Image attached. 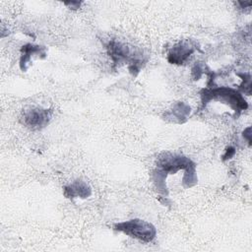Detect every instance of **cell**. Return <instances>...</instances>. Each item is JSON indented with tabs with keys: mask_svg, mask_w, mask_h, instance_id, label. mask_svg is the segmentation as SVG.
Returning a JSON list of instances; mask_svg holds the SVG:
<instances>
[{
	"mask_svg": "<svg viewBox=\"0 0 252 252\" xmlns=\"http://www.w3.org/2000/svg\"><path fill=\"white\" fill-rule=\"evenodd\" d=\"M81 2H77V1H72V2H65V5H69L70 7H72L73 9L79 8L80 7Z\"/></svg>",
	"mask_w": 252,
	"mask_h": 252,
	"instance_id": "11",
	"label": "cell"
},
{
	"mask_svg": "<svg viewBox=\"0 0 252 252\" xmlns=\"http://www.w3.org/2000/svg\"><path fill=\"white\" fill-rule=\"evenodd\" d=\"M195 51V45L190 40H183L176 43L169 51L167 59L171 64H183Z\"/></svg>",
	"mask_w": 252,
	"mask_h": 252,
	"instance_id": "5",
	"label": "cell"
},
{
	"mask_svg": "<svg viewBox=\"0 0 252 252\" xmlns=\"http://www.w3.org/2000/svg\"><path fill=\"white\" fill-rule=\"evenodd\" d=\"M91 193L92 191L89 185L80 180H77L64 188V194L68 198H87L91 195Z\"/></svg>",
	"mask_w": 252,
	"mask_h": 252,
	"instance_id": "6",
	"label": "cell"
},
{
	"mask_svg": "<svg viewBox=\"0 0 252 252\" xmlns=\"http://www.w3.org/2000/svg\"><path fill=\"white\" fill-rule=\"evenodd\" d=\"M21 51H22L23 54H22V57H21L20 66H21V69L23 71L27 70V64H28V62H30L31 55H33V54L45 55V53L43 52V47L37 46V45H32V44H30V43L23 46Z\"/></svg>",
	"mask_w": 252,
	"mask_h": 252,
	"instance_id": "7",
	"label": "cell"
},
{
	"mask_svg": "<svg viewBox=\"0 0 252 252\" xmlns=\"http://www.w3.org/2000/svg\"><path fill=\"white\" fill-rule=\"evenodd\" d=\"M170 117H173L174 121L183 122L190 114V107L184 102H177L173 105L172 109L169 111Z\"/></svg>",
	"mask_w": 252,
	"mask_h": 252,
	"instance_id": "8",
	"label": "cell"
},
{
	"mask_svg": "<svg viewBox=\"0 0 252 252\" xmlns=\"http://www.w3.org/2000/svg\"><path fill=\"white\" fill-rule=\"evenodd\" d=\"M211 100L225 103L238 113L247 108V102L244 97L235 90L225 87H218L204 90L202 93V101L205 105Z\"/></svg>",
	"mask_w": 252,
	"mask_h": 252,
	"instance_id": "1",
	"label": "cell"
},
{
	"mask_svg": "<svg viewBox=\"0 0 252 252\" xmlns=\"http://www.w3.org/2000/svg\"><path fill=\"white\" fill-rule=\"evenodd\" d=\"M238 76H240L242 78V84L240 85L241 89L244 91V93H246L248 95L251 94V76L249 73L247 74H239Z\"/></svg>",
	"mask_w": 252,
	"mask_h": 252,
	"instance_id": "9",
	"label": "cell"
},
{
	"mask_svg": "<svg viewBox=\"0 0 252 252\" xmlns=\"http://www.w3.org/2000/svg\"><path fill=\"white\" fill-rule=\"evenodd\" d=\"M107 51L115 64H123L128 63L129 69L131 72H139L143 59L142 53H138L134 50V48L129 47L128 44H125L120 41L111 40L107 45Z\"/></svg>",
	"mask_w": 252,
	"mask_h": 252,
	"instance_id": "2",
	"label": "cell"
},
{
	"mask_svg": "<svg viewBox=\"0 0 252 252\" xmlns=\"http://www.w3.org/2000/svg\"><path fill=\"white\" fill-rule=\"evenodd\" d=\"M114 229L144 242L152 241L157 234L156 227L152 223L138 219L115 223Z\"/></svg>",
	"mask_w": 252,
	"mask_h": 252,
	"instance_id": "3",
	"label": "cell"
},
{
	"mask_svg": "<svg viewBox=\"0 0 252 252\" xmlns=\"http://www.w3.org/2000/svg\"><path fill=\"white\" fill-rule=\"evenodd\" d=\"M234 153H235V151H234V149L233 148H228V149H226V152H225V154L223 155V160H225V159H227V158H230L233 155H234Z\"/></svg>",
	"mask_w": 252,
	"mask_h": 252,
	"instance_id": "10",
	"label": "cell"
},
{
	"mask_svg": "<svg viewBox=\"0 0 252 252\" xmlns=\"http://www.w3.org/2000/svg\"><path fill=\"white\" fill-rule=\"evenodd\" d=\"M51 119V111L39 107L26 109L22 113V123L32 130H40L44 128Z\"/></svg>",
	"mask_w": 252,
	"mask_h": 252,
	"instance_id": "4",
	"label": "cell"
}]
</instances>
